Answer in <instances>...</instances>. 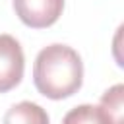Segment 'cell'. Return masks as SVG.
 I'll return each instance as SVG.
<instances>
[{
    "label": "cell",
    "mask_w": 124,
    "mask_h": 124,
    "mask_svg": "<svg viewBox=\"0 0 124 124\" xmlns=\"http://www.w3.org/2000/svg\"><path fill=\"white\" fill-rule=\"evenodd\" d=\"M33 81L41 95L48 99H66L83 83V62L68 45L45 46L33 64Z\"/></svg>",
    "instance_id": "obj_1"
},
{
    "label": "cell",
    "mask_w": 124,
    "mask_h": 124,
    "mask_svg": "<svg viewBox=\"0 0 124 124\" xmlns=\"http://www.w3.org/2000/svg\"><path fill=\"white\" fill-rule=\"evenodd\" d=\"M17 17L33 29L50 27L64 10V0H14Z\"/></svg>",
    "instance_id": "obj_2"
},
{
    "label": "cell",
    "mask_w": 124,
    "mask_h": 124,
    "mask_svg": "<svg viewBox=\"0 0 124 124\" xmlns=\"http://www.w3.org/2000/svg\"><path fill=\"white\" fill-rule=\"evenodd\" d=\"M23 50L12 35H0V93L14 89L23 78Z\"/></svg>",
    "instance_id": "obj_3"
},
{
    "label": "cell",
    "mask_w": 124,
    "mask_h": 124,
    "mask_svg": "<svg viewBox=\"0 0 124 124\" xmlns=\"http://www.w3.org/2000/svg\"><path fill=\"white\" fill-rule=\"evenodd\" d=\"M4 124H48V114L43 107L31 101H21L8 108Z\"/></svg>",
    "instance_id": "obj_4"
},
{
    "label": "cell",
    "mask_w": 124,
    "mask_h": 124,
    "mask_svg": "<svg viewBox=\"0 0 124 124\" xmlns=\"http://www.w3.org/2000/svg\"><path fill=\"white\" fill-rule=\"evenodd\" d=\"M103 112L107 114V118L110 120V124H124L122 120V110H124V85L116 83L110 89L105 91V95L101 97V105Z\"/></svg>",
    "instance_id": "obj_5"
},
{
    "label": "cell",
    "mask_w": 124,
    "mask_h": 124,
    "mask_svg": "<svg viewBox=\"0 0 124 124\" xmlns=\"http://www.w3.org/2000/svg\"><path fill=\"white\" fill-rule=\"evenodd\" d=\"M62 124H110V120L107 118L101 107L79 105L64 116Z\"/></svg>",
    "instance_id": "obj_6"
}]
</instances>
